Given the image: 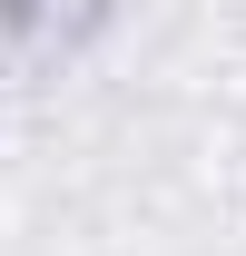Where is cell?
I'll list each match as a JSON object with an SVG mask.
<instances>
[{
	"label": "cell",
	"mask_w": 246,
	"mask_h": 256,
	"mask_svg": "<svg viewBox=\"0 0 246 256\" xmlns=\"http://www.w3.org/2000/svg\"><path fill=\"white\" fill-rule=\"evenodd\" d=\"M30 10H40V20H69V10H79V0H30Z\"/></svg>",
	"instance_id": "1"
}]
</instances>
